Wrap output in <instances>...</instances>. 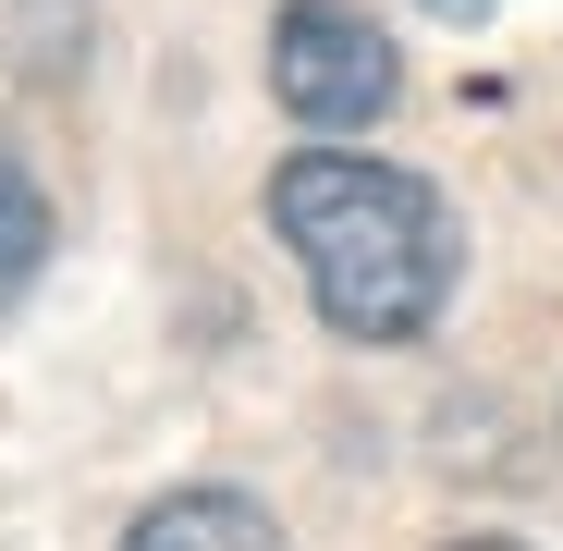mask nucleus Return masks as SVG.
I'll use <instances>...</instances> for the list:
<instances>
[{"instance_id":"6","label":"nucleus","mask_w":563,"mask_h":551,"mask_svg":"<svg viewBox=\"0 0 563 551\" xmlns=\"http://www.w3.org/2000/svg\"><path fill=\"white\" fill-rule=\"evenodd\" d=\"M453 551H527V539H453Z\"/></svg>"},{"instance_id":"2","label":"nucleus","mask_w":563,"mask_h":551,"mask_svg":"<svg viewBox=\"0 0 563 551\" xmlns=\"http://www.w3.org/2000/svg\"><path fill=\"white\" fill-rule=\"evenodd\" d=\"M393 37L355 13V0H282V25H269V99L295 111L307 135H367L393 111Z\"/></svg>"},{"instance_id":"1","label":"nucleus","mask_w":563,"mask_h":551,"mask_svg":"<svg viewBox=\"0 0 563 551\" xmlns=\"http://www.w3.org/2000/svg\"><path fill=\"white\" fill-rule=\"evenodd\" d=\"M269 233L295 245L307 295L343 343H417L453 295V209L393 159H355V147L282 159L269 172Z\"/></svg>"},{"instance_id":"4","label":"nucleus","mask_w":563,"mask_h":551,"mask_svg":"<svg viewBox=\"0 0 563 551\" xmlns=\"http://www.w3.org/2000/svg\"><path fill=\"white\" fill-rule=\"evenodd\" d=\"M37 257H49V197H37L13 159H0V295H25Z\"/></svg>"},{"instance_id":"3","label":"nucleus","mask_w":563,"mask_h":551,"mask_svg":"<svg viewBox=\"0 0 563 551\" xmlns=\"http://www.w3.org/2000/svg\"><path fill=\"white\" fill-rule=\"evenodd\" d=\"M123 551H282V527H269V503H245V491H159Z\"/></svg>"},{"instance_id":"5","label":"nucleus","mask_w":563,"mask_h":551,"mask_svg":"<svg viewBox=\"0 0 563 551\" xmlns=\"http://www.w3.org/2000/svg\"><path fill=\"white\" fill-rule=\"evenodd\" d=\"M417 13H441V25H490V0H417Z\"/></svg>"}]
</instances>
